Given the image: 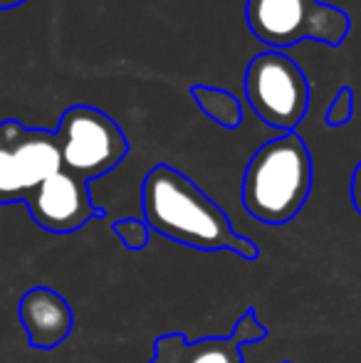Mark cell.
I'll return each mask as SVG.
<instances>
[{"mask_svg":"<svg viewBox=\"0 0 361 363\" xmlns=\"http://www.w3.org/2000/svg\"><path fill=\"white\" fill-rule=\"evenodd\" d=\"M18 321L33 349H57L72 334L74 314L70 301L50 287L28 289L18 301Z\"/></svg>","mask_w":361,"mask_h":363,"instance_id":"52a82bcc","label":"cell"},{"mask_svg":"<svg viewBox=\"0 0 361 363\" xmlns=\"http://www.w3.org/2000/svg\"><path fill=\"white\" fill-rule=\"evenodd\" d=\"M352 206L361 216V161L352 173Z\"/></svg>","mask_w":361,"mask_h":363,"instance_id":"5bb4252c","label":"cell"},{"mask_svg":"<svg viewBox=\"0 0 361 363\" xmlns=\"http://www.w3.org/2000/svg\"><path fill=\"white\" fill-rule=\"evenodd\" d=\"M191 96L201 106L203 114L216 121V124H221L223 129H238L243 124V106L238 101V96L231 94L228 89L196 84L191 86Z\"/></svg>","mask_w":361,"mask_h":363,"instance_id":"30bf717a","label":"cell"},{"mask_svg":"<svg viewBox=\"0 0 361 363\" xmlns=\"http://www.w3.org/2000/svg\"><path fill=\"white\" fill-rule=\"evenodd\" d=\"M312 191V156L302 136L289 131L252 153L243 176V206L262 225H287Z\"/></svg>","mask_w":361,"mask_h":363,"instance_id":"7a4b0ae2","label":"cell"},{"mask_svg":"<svg viewBox=\"0 0 361 363\" xmlns=\"http://www.w3.org/2000/svg\"><path fill=\"white\" fill-rule=\"evenodd\" d=\"M284 363H289V361H284Z\"/></svg>","mask_w":361,"mask_h":363,"instance_id":"2e32d148","label":"cell"},{"mask_svg":"<svg viewBox=\"0 0 361 363\" xmlns=\"http://www.w3.org/2000/svg\"><path fill=\"white\" fill-rule=\"evenodd\" d=\"M141 208L149 230L201 252H233L255 259L257 247L245 235H238L231 218L181 171L159 163L144 178Z\"/></svg>","mask_w":361,"mask_h":363,"instance_id":"6da1fadb","label":"cell"},{"mask_svg":"<svg viewBox=\"0 0 361 363\" xmlns=\"http://www.w3.org/2000/svg\"><path fill=\"white\" fill-rule=\"evenodd\" d=\"M111 230H114V235L121 240V245H124L126 250H131V252H139V250H144L146 245H149L151 230L141 218L116 220V223L111 225Z\"/></svg>","mask_w":361,"mask_h":363,"instance_id":"8fae6325","label":"cell"},{"mask_svg":"<svg viewBox=\"0 0 361 363\" xmlns=\"http://www.w3.org/2000/svg\"><path fill=\"white\" fill-rule=\"evenodd\" d=\"M267 336V329L257 321L255 309H245L228 336H208V339L186 344L181 363H245L243 349L257 344Z\"/></svg>","mask_w":361,"mask_h":363,"instance_id":"9c48e42d","label":"cell"},{"mask_svg":"<svg viewBox=\"0 0 361 363\" xmlns=\"http://www.w3.org/2000/svg\"><path fill=\"white\" fill-rule=\"evenodd\" d=\"M25 0H0V10H8V8H15V5H23Z\"/></svg>","mask_w":361,"mask_h":363,"instance_id":"9a60e30c","label":"cell"},{"mask_svg":"<svg viewBox=\"0 0 361 363\" xmlns=\"http://www.w3.org/2000/svg\"><path fill=\"white\" fill-rule=\"evenodd\" d=\"M13 168L25 203L30 191L62 171V156L52 131L23 129L18 124V131L13 136Z\"/></svg>","mask_w":361,"mask_h":363,"instance_id":"ba28073f","label":"cell"},{"mask_svg":"<svg viewBox=\"0 0 361 363\" xmlns=\"http://www.w3.org/2000/svg\"><path fill=\"white\" fill-rule=\"evenodd\" d=\"M245 99L257 119L289 134L307 116V77L287 55L279 50H265L255 55L245 69Z\"/></svg>","mask_w":361,"mask_h":363,"instance_id":"5b68a950","label":"cell"},{"mask_svg":"<svg viewBox=\"0 0 361 363\" xmlns=\"http://www.w3.org/2000/svg\"><path fill=\"white\" fill-rule=\"evenodd\" d=\"M25 206L38 228L55 235H70L84 228L91 218L104 216V211L91 203L87 181L65 168L30 191Z\"/></svg>","mask_w":361,"mask_h":363,"instance_id":"8992f818","label":"cell"},{"mask_svg":"<svg viewBox=\"0 0 361 363\" xmlns=\"http://www.w3.org/2000/svg\"><path fill=\"white\" fill-rule=\"evenodd\" d=\"M352 114H354V94L349 86H342L327 106V124L344 126L349 119H352Z\"/></svg>","mask_w":361,"mask_h":363,"instance_id":"4fadbf2b","label":"cell"},{"mask_svg":"<svg viewBox=\"0 0 361 363\" xmlns=\"http://www.w3.org/2000/svg\"><path fill=\"white\" fill-rule=\"evenodd\" d=\"M245 20L255 40L272 50L299 40L342 45L349 33L347 13L319 0H248Z\"/></svg>","mask_w":361,"mask_h":363,"instance_id":"3957f363","label":"cell"},{"mask_svg":"<svg viewBox=\"0 0 361 363\" xmlns=\"http://www.w3.org/2000/svg\"><path fill=\"white\" fill-rule=\"evenodd\" d=\"M62 168L82 181L106 176L129 153L124 131L109 114L87 104L70 106L52 131Z\"/></svg>","mask_w":361,"mask_h":363,"instance_id":"277c9868","label":"cell"},{"mask_svg":"<svg viewBox=\"0 0 361 363\" xmlns=\"http://www.w3.org/2000/svg\"><path fill=\"white\" fill-rule=\"evenodd\" d=\"M186 336L183 334H164L154 341V356L149 363H181L186 351Z\"/></svg>","mask_w":361,"mask_h":363,"instance_id":"7c38bea8","label":"cell"}]
</instances>
